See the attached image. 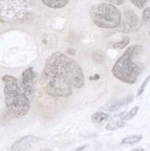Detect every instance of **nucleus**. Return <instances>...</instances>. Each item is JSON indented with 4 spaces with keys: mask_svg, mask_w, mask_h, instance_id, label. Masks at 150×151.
<instances>
[{
    "mask_svg": "<svg viewBox=\"0 0 150 151\" xmlns=\"http://www.w3.org/2000/svg\"><path fill=\"white\" fill-rule=\"evenodd\" d=\"M42 78L47 93L55 97L68 98L73 88H83L84 75L78 62L61 52H55L45 60Z\"/></svg>",
    "mask_w": 150,
    "mask_h": 151,
    "instance_id": "1",
    "label": "nucleus"
},
{
    "mask_svg": "<svg viewBox=\"0 0 150 151\" xmlns=\"http://www.w3.org/2000/svg\"><path fill=\"white\" fill-rule=\"evenodd\" d=\"M142 50L143 47L138 45L127 48L123 55L113 65V76L124 83H135L145 69L143 63L137 60L142 53Z\"/></svg>",
    "mask_w": 150,
    "mask_h": 151,
    "instance_id": "2",
    "label": "nucleus"
},
{
    "mask_svg": "<svg viewBox=\"0 0 150 151\" xmlns=\"http://www.w3.org/2000/svg\"><path fill=\"white\" fill-rule=\"evenodd\" d=\"M2 81L5 83L4 95L9 115L13 118H21L27 115L31 109V104L18 79L6 74L2 77Z\"/></svg>",
    "mask_w": 150,
    "mask_h": 151,
    "instance_id": "3",
    "label": "nucleus"
},
{
    "mask_svg": "<svg viewBox=\"0 0 150 151\" xmlns=\"http://www.w3.org/2000/svg\"><path fill=\"white\" fill-rule=\"evenodd\" d=\"M89 15L92 22L103 29H115L121 23V13L116 6L109 3L96 4L91 6Z\"/></svg>",
    "mask_w": 150,
    "mask_h": 151,
    "instance_id": "4",
    "label": "nucleus"
},
{
    "mask_svg": "<svg viewBox=\"0 0 150 151\" xmlns=\"http://www.w3.org/2000/svg\"><path fill=\"white\" fill-rule=\"evenodd\" d=\"M120 31L124 34H133L141 28V22L136 13L131 9H127L123 14V22L121 23Z\"/></svg>",
    "mask_w": 150,
    "mask_h": 151,
    "instance_id": "5",
    "label": "nucleus"
},
{
    "mask_svg": "<svg viewBox=\"0 0 150 151\" xmlns=\"http://www.w3.org/2000/svg\"><path fill=\"white\" fill-rule=\"evenodd\" d=\"M34 79H35V73L32 67H30L27 70H25L22 74L21 85L27 96L32 95V88H34Z\"/></svg>",
    "mask_w": 150,
    "mask_h": 151,
    "instance_id": "6",
    "label": "nucleus"
},
{
    "mask_svg": "<svg viewBox=\"0 0 150 151\" xmlns=\"http://www.w3.org/2000/svg\"><path fill=\"white\" fill-rule=\"evenodd\" d=\"M39 138L34 135H26L16 141L11 147V151H27L38 142Z\"/></svg>",
    "mask_w": 150,
    "mask_h": 151,
    "instance_id": "7",
    "label": "nucleus"
},
{
    "mask_svg": "<svg viewBox=\"0 0 150 151\" xmlns=\"http://www.w3.org/2000/svg\"><path fill=\"white\" fill-rule=\"evenodd\" d=\"M124 115V112H122L121 113L120 115L117 116V118H113V119H111L108 123L107 124V126L106 128L109 131H114V130H117V129H119V128H121L125 125V123H124V121H123L122 119V116Z\"/></svg>",
    "mask_w": 150,
    "mask_h": 151,
    "instance_id": "8",
    "label": "nucleus"
},
{
    "mask_svg": "<svg viewBox=\"0 0 150 151\" xmlns=\"http://www.w3.org/2000/svg\"><path fill=\"white\" fill-rule=\"evenodd\" d=\"M133 99V96H127L125 98H123V99H121L119 101H116L115 103L111 104L109 107H108L107 110H109V111H115L117 109H119L122 107H125L127 106V105L130 103V102H132Z\"/></svg>",
    "mask_w": 150,
    "mask_h": 151,
    "instance_id": "9",
    "label": "nucleus"
},
{
    "mask_svg": "<svg viewBox=\"0 0 150 151\" xmlns=\"http://www.w3.org/2000/svg\"><path fill=\"white\" fill-rule=\"evenodd\" d=\"M42 3L51 9H61L69 3V0H41Z\"/></svg>",
    "mask_w": 150,
    "mask_h": 151,
    "instance_id": "10",
    "label": "nucleus"
},
{
    "mask_svg": "<svg viewBox=\"0 0 150 151\" xmlns=\"http://www.w3.org/2000/svg\"><path fill=\"white\" fill-rule=\"evenodd\" d=\"M143 138L142 134H132V135H128L122 139L121 142V145H134V144H137L140 142Z\"/></svg>",
    "mask_w": 150,
    "mask_h": 151,
    "instance_id": "11",
    "label": "nucleus"
},
{
    "mask_svg": "<svg viewBox=\"0 0 150 151\" xmlns=\"http://www.w3.org/2000/svg\"><path fill=\"white\" fill-rule=\"evenodd\" d=\"M108 119V114L105 113V112H102V111H98V112H95L92 115L91 117V120H92L93 122L95 123H100L103 122L104 121H106Z\"/></svg>",
    "mask_w": 150,
    "mask_h": 151,
    "instance_id": "12",
    "label": "nucleus"
},
{
    "mask_svg": "<svg viewBox=\"0 0 150 151\" xmlns=\"http://www.w3.org/2000/svg\"><path fill=\"white\" fill-rule=\"evenodd\" d=\"M130 43V37L129 36H124L121 41L119 42H117L115 44L112 45V47L114 48H119V49H122V48H124L127 45H129Z\"/></svg>",
    "mask_w": 150,
    "mask_h": 151,
    "instance_id": "13",
    "label": "nucleus"
},
{
    "mask_svg": "<svg viewBox=\"0 0 150 151\" xmlns=\"http://www.w3.org/2000/svg\"><path fill=\"white\" fill-rule=\"evenodd\" d=\"M138 109H139V107H138V106H135V107H133L130 111H128V112L124 113V115L122 116L123 121H129V120L133 119V118L136 114H137Z\"/></svg>",
    "mask_w": 150,
    "mask_h": 151,
    "instance_id": "14",
    "label": "nucleus"
},
{
    "mask_svg": "<svg viewBox=\"0 0 150 151\" xmlns=\"http://www.w3.org/2000/svg\"><path fill=\"white\" fill-rule=\"evenodd\" d=\"M142 19H143V22L145 23H148L150 22V6H146V8L143 10Z\"/></svg>",
    "mask_w": 150,
    "mask_h": 151,
    "instance_id": "15",
    "label": "nucleus"
},
{
    "mask_svg": "<svg viewBox=\"0 0 150 151\" xmlns=\"http://www.w3.org/2000/svg\"><path fill=\"white\" fill-rule=\"evenodd\" d=\"M149 81H150V75H148V76L146 78V80H145L144 82H143L142 84L140 85V87H139V89H138V91H137V96H141L143 93H144V91H145L146 87L147 86V84H148Z\"/></svg>",
    "mask_w": 150,
    "mask_h": 151,
    "instance_id": "16",
    "label": "nucleus"
},
{
    "mask_svg": "<svg viewBox=\"0 0 150 151\" xmlns=\"http://www.w3.org/2000/svg\"><path fill=\"white\" fill-rule=\"evenodd\" d=\"M133 5H134L136 8L138 9H143L146 6V4L147 3L148 0H130Z\"/></svg>",
    "mask_w": 150,
    "mask_h": 151,
    "instance_id": "17",
    "label": "nucleus"
},
{
    "mask_svg": "<svg viewBox=\"0 0 150 151\" xmlns=\"http://www.w3.org/2000/svg\"><path fill=\"white\" fill-rule=\"evenodd\" d=\"M106 1L109 4H112V5H122L123 3L125 2V0H106Z\"/></svg>",
    "mask_w": 150,
    "mask_h": 151,
    "instance_id": "18",
    "label": "nucleus"
},
{
    "mask_svg": "<svg viewBox=\"0 0 150 151\" xmlns=\"http://www.w3.org/2000/svg\"><path fill=\"white\" fill-rule=\"evenodd\" d=\"M86 145H83V146H82V147H78L77 149H75V151H83V150H84L86 148Z\"/></svg>",
    "mask_w": 150,
    "mask_h": 151,
    "instance_id": "19",
    "label": "nucleus"
},
{
    "mask_svg": "<svg viewBox=\"0 0 150 151\" xmlns=\"http://www.w3.org/2000/svg\"><path fill=\"white\" fill-rule=\"evenodd\" d=\"M131 151H146V150L144 148H142V147H137V148H134V149H133Z\"/></svg>",
    "mask_w": 150,
    "mask_h": 151,
    "instance_id": "20",
    "label": "nucleus"
},
{
    "mask_svg": "<svg viewBox=\"0 0 150 151\" xmlns=\"http://www.w3.org/2000/svg\"><path fill=\"white\" fill-rule=\"evenodd\" d=\"M68 53H69V54H74V53H75V51H74L73 49L69 48V49H68Z\"/></svg>",
    "mask_w": 150,
    "mask_h": 151,
    "instance_id": "21",
    "label": "nucleus"
},
{
    "mask_svg": "<svg viewBox=\"0 0 150 151\" xmlns=\"http://www.w3.org/2000/svg\"><path fill=\"white\" fill-rule=\"evenodd\" d=\"M40 151H51L49 148H44V149H43V150H40Z\"/></svg>",
    "mask_w": 150,
    "mask_h": 151,
    "instance_id": "22",
    "label": "nucleus"
},
{
    "mask_svg": "<svg viewBox=\"0 0 150 151\" xmlns=\"http://www.w3.org/2000/svg\"><path fill=\"white\" fill-rule=\"evenodd\" d=\"M149 38H150V28H149Z\"/></svg>",
    "mask_w": 150,
    "mask_h": 151,
    "instance_id": "23",
    "label": "nucleus"
}]
</instances>
